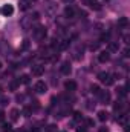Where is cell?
Returning a JSON list of instances; mask_svg holds the SVG:
<instances>
[{
  "label": "cell",
  "instance_id": "cell-25",
  "mask_svg": "<svg viewBox=\"0 0 130 132\" xmlns=\"http://www.w3.org/2000/svg\"><path fill=\"white\" fill-rule=\"evenodd\" d=\"M109 40H110V34L109 32H104L101 35V42H109Z\"/></svg>",
  "mask_w": 130,
  "mask_h": 132
},
{
  "label": "cell",
  "instance_id": "cell-23",
  "mask_svg": "<svg viewBox=\"0 0 130 132\" xmlns=\"http://www.w3.org/2000/svg\"><path fill=\"white\" fill-rule=\"evenodd\" d=\"M2 128H3V132H11V131H12V126H11L9 123H3V126H2Z\"/></svg>",
  "mask_w": 130,
  "mask_h": 132
},
{
  "label": "cell",
  "instance_id": "cell-2",
  "mask_svg": "<svg viewBox=\"0 0 130 132\" xmlns=\"http://www.w3.org/2000/svg\"><path fill=\"white\" fill-rule=\"evenodd\" d=\"M34 91H35L37 94H44V92L48 91V85H46L44 81H41V80H40V81H37V83H35Z\"/></svg>",
  "mask_w": 130,
  "mask_h": 132
},
{
  "label": "cell",
  "instance_id": "cell-30",
  "mask_svg": "<svg viewBox=\"0 0 130 132\" xmlns=\"http://www.w3.org/2000/svg\"><path fill=\"white\" fill-rule=\"evenodd\" d=\"M90 49H92V51L98 49V43H92V45H90Z\"/></svg>",
  "mask_w": 130,
  "mask_h": 132
},
{
  "label": "cell",
  "instance_id": "cell-12",
  "mask_svg": "<svg viewBox=\"0 0 130 132\" xmlns=\"http://www.w3.org/2000/svg\"><path fill=\"white\" fill-rule=\"evenodd\" d=\"M118 26L119 28H127L129 26V19L127 17H119L118 19Z\"/></svg>",
  "mask_w": 130,
  "mask_h": 132
},
{
  "label": "cell",
  "instance_id": "cell-16",
  "mask_svg": "<svg viewBox=\"0 0 130 132\" xmlns=\"http://www.w3.org/2000/svg\"><path fill=\"white\" fill-rule=\"evenodd\" d=\"M116 92H118V95H119V97H126V95H127V88L121 86V88H118V89H116Z\"/></svg>",
  "mask_w": 130,
  "mask_h": 132
},
{
  "label": "cell",
  "instance_id": "cell-28",
  "mask_svg": "<svg viewBox=\"0 0 130 132\" xmlns=\"http://www.w3.org/2000/svg\"><path fill=\"white\" fill-rule=\"evenodd\" d=\"M29 19H31V20H35V22H37V20L40 19V14H38V12H34V14L31 15V17H29Z\"/></svg>",
  "mask_w": 130,
  "mask_h": 132
},
{
  "label": "cell",
  "instance_id": "cell-36",
  "mask_svg": "<svg viewBox=\"0 0 130 132\" xmlns=\"http://www.w3.org/2000/svg\"><path fill=\"white\" fill-rule=\"evenodd\" d=\"M0 68H2V63H0Z\"/></svg>",
  "mask_w": 130,
  "mask_h": 132
},
{
  "label": "cell",
  "instance_id": "cell-18",
  "mask_svg": "<svg viewBox=\"0 0 130 132\" xmlns=\"http://www.w3.org/2000/svg\"><path fill=\"white\" fill-rule=\"evenodd\" d=\"M17 118H18V109H12V111H11V120L15 121Z\"/></svg>",
  "mask_w": 130,
  "mask_h": 132
},
{
  "label": "cell",
  "instance_id": "cell-24",
  "mask_svg": "<svg viewBox=\"0 0 130 132\" xmlns=\"http://www.w3.org/2000/svg\"><path fill=\"white\" fill-rule=\"evenodd\" d=\"M31 114H32V109L31 108H25L23 109V115L25 117H31Z\"/></svg>",
  "mask_w": 130,
  "mask_h": 132
},
{
  "label": "cell",
  "instance_id": "cell-20",
  "mask_svg": "<svg viewBox=\"0 0 130 132\" xmlns=\"http://www.w3.org/2000/svg\"><path fill=\"white\" fill-rule=\"evenodd\" d=\"M18 85H20V81H15V80H14V81L9 83V89H11V91H15V89L18 88Z\"/></svg>",
  "mask_w": 130,
  "mask_h": 132
},
{
  "label": "cell",
  "instance_id": "cell-13",
  "mask_svg": "<svg viewBox=\"0 0 130 132\" xmlns=\"http://www.w3.org/2000/svg\"><path fill=\"white\" fill-rule=\"evenodd\" d=\"M87 5H89L92 9H95V11H99V9H101V5L98 3L97 0H89V2H87Z\"/></svg>",
  "mask_w": 130,
  "mask_h": 132
},
{
  "label": "cell",
  "instance_id": "cell-17",
  "mask_svg": "<svg viewBox=\"0 0 130 132\" xmlns=\"http://www.w3.org/2000/svg\"><path fill=\"white\" fill-rule=\"evenodd\" d=\"M29 46H31V42H29L28 38H25V40H23V45H22V51H28Z\"/></svg>",
  "mask_w": 130,
  "mask_h": 132
},
{
  "label": "cell",
  "instance_id": "cell-15",
  "mask_svg": "<svg viewBox=\"0 0 130 132\" xmlns=\"http://www.w3.org/2000/svg\"><path fill=\"white\" fill-rule=\"evenodd\" d=\"M107 118H109V114H107L106 111H99V112H98V120H99V121H106Z\"/></svg>",
  "mask_w": 130,
  "mask_h": 132
},
{
  "label": "cell",
  "instance_id": "cell-10",
  "mask_svg": "<svg viewBox=\"0 0 130 132\" xmlns=\"http://www.w3.org/2000/svg\"><path fill=\"white\" fill-rule=\"evenodd\" d=\"M119 49V45L116 42H109V46H107V51L109 52H116Z\"/></svg>",
  "mask_w": 130,
  "mask_h": 132
},
{
  "label": "cell",
  "instance_id": "cell-34",
  "mask_svg": "<svg viewBox=\"0 0 130 132\" xmlns=\"http://www.w3.org/2000/svg\"><path fill=\"white\" fill-rule=\"evenodd\" d=\"M63 2H64V3H70V2H72V0H63Z\"/></svg>",
  "mask_w": 130,
  "mask_h": 132
},
{
  "label": "cell",
  "instance_id": "cell-33",
  "mask_svg": "<svg viewBox=\"0 0 130 132\" xmlns=\"http://www.w3.org/2000/svg\"><path fill=\"white\" fill-rule=\"evenodd\" d=\"M3 117H5V114H3V112L0 111V120H3Z\"/></svg>",
  "mask_w": 130,
  "mask_h": 132
},
{
  "label": "cell",
  "instance_id": "cell-1",
  "mask_svg": "<svg viewBox=\"0 0 130 132\" xmlns=\"http://www.w3.org/2000/svg\"><path fill=\"white\" fill-rule=\"evenodd\" d=\"M98 78H99V81H103L106 86H112V85L115 83V78H113L109 72H99V74H98Z\"/></svg>",
  "mask_w": 130,
  "mask_h": 132
},
{
  "label": "cell",
  "instance_id": "cell-3",
  "mask_svg": "<svg viewBox=\"0 0 130 132\" xmlns=\"http://www.w3.org/2000/svg\"><path fill=\"white\" fill-rule=\"evenodd\" d=\"M34 37H35L37 40H43V38L46 37V28H43V26H37V28L34 29Z\"/></svg>",
  "mask_w": 130,
  "mask_h": 132
},
{
  "label": "cell",
  "instance_id": "cell-14",
  "mask_svg": "<svg viewBox=\"0 0 130 132\" xmlns=\"http://www.w3.org/2000/svg\"><path fill=\"white\" fill-rule=\"evenodd\" d=\"M64 15L66 17H69V19L73 17V15H75V9H73L72 6H67V8L64 9Z\"/></svg>",
  "mask_w": 130,
  "mask_h": 132
},
{
  "label": "cell",
  "instance_id": "cell-32",
  "mask_svg": "<svg viewBox=\"0 0 130 132\" xmlns=\"http://www.w3.org/2000/svg\"><path fill=\"white\" fill-rule=\"evenodd\" d=\"M98 132H109V129H107V128H99Z\"/></svg>",
  "mask_w": 130,
  "mask_h": 132
},
{
  "label": "cell",
  "instance_id": "cell-19",
  "mask_svg": "<svg viewBox=\"0 0 130 132\" xmlns=\"http://www.w3.org/2000/svg\"><path fill=\"white\" fill-rule=\"evenodd\" d=\"M29 80H31V77L28 75V74H25V75H22V80H18L20 83H25V85H28L29 83Z\"/></svg>",
  "mask_w": 130,
  "mask_h": 132
},
{
  "label": "cell",
  "instance_id": "cell-22",
  "mask_svg": "<svg viewBox=\"0 0 130 132\" xmlns=\"http://www.w3.org/2000/svg\"><path fill=\"white\" fill-rule=\"evenodd\" d=\"M90 91H92V94H95V95H98V94L101 92V91H99V86H98V85H92V86H90Z\"/></svg>",
  "mask_w": 130,
  "mask_h": 132
},
{
  "label": "cell",
  "instance_id": "cell-35",
  "mask_svg": "<svg viewBox=\"0 0 130 132\" xmlns=\"http://www.w3.org/2000/svg\"><path fill=\"white\" fill-rule=\"evenodd\" d=\"M83 2H86V3H87V2H89V0H83Z\"/></svg>",
  "mask_w": 130,
  "mask_h": 132
},
{
  "label": "cell",
  "instance_id": "cell-27",
  "mask_svg": "<svg viewBox=\"0 0 130 132\" xmlns=\"http://www.w3.org/2000/svg\"><path fill=\"white\" fill-rule=\"evenodd\" d=\"M46 131L48 132H57V126H55V125H49Z\"/></svg>",
  "mask_w": 130,
  "mask_h": 132
},
{
  "label": "cell",
  "instance_id": "cell-6",
  "mask_svg": "<svg viewBox=\"0 0 130 132\" xmlns=\"http://www.w3.org/2000/svg\"><path fill=\"white\" fill-rule=\"evenodd\" d=\"M43 72H44V66H41V65H34L32 66V75L40 77V75H43Z\"/></svg>",
  "mask_w": 130,
  "mask_h": 132
},
{
  "label": "cell",
  "instance_id": "cell-5",
  "mask_svg": "<svg viewBox=\"0 0 130 132\" xmlns=\"http://www.w3.org/2000/svg\"><path fill=\"white\" fill-rule=\"evenodd\" d=\"M2 14H3V15H6V17L12 15V14H14V8H12V5H9V3L3 5V8H2Z\"/></svg>",
  "mask_w": 130,
  "mask_h": 132
},
{
  "label": "cell",
  "instance_id": "cell-29",
  "mask_svg": "<svg viewBox=\"0 0 130 132\" xmlns=\"http://www.w3.org/2000/svg\"><path fill=\"white\" fill-rule=\"evenodd\" d=\"M77 132H87V128L86 126H78L77 128Z\"/></svg>",
  "mask_w": 130,
  "mask_h": 132
},
{
  "label": "cell",
  "instance_id": "cell-9",
  "mask_svg": "<svg viewBox=\"0 0 130 132\" xmlns=\"http://www.w3.org/2000/svg\"><path fill=\"white\" fill-rule=\"evenodd\" d=\"M18 8H20V11H28L31 8V2L29 0H20L18 2Z\"/></svg>",
  "mask_w": 130,
  "mask_h": 132
},
{
  "label": "cell",
  "instance_id": "cell-31",
  "mask_svg": "<svg viewBox=\"0 0 130 132\" xmlns=\"http://www.w3.org/2000/svg\"><path fill=\"white\" fill-rule=\"evenodd\" d=\"M123 55H124V57H129V48H126V49L123 51Z\"/></svg>",
  "mask_w": 130,
  "mask_h": 132
},
{
  "label": "cell",
  "instance_id": "cell-11",
  "mask_svg": "<svg viewBox=\"0 0 130 132\" xmlns=\"http://www.w3.org/2000/svg\"><path fill=\"white\" fill-rule=\"evenodd\" d=\"M64 88L67 89V91H70V92H72V91H75V89H77V83H75V81H72V80H67V81L64 83Z\"/></svg>",
  "mask_w": 130,
  "mask_h": 132
},
{
  "label": "cell",
  "instance_id": "cell-7",
  "mask_svg": "<svg viewBox=\"0 0 130 132\" xmlns=\"http://www.w3.org/2000/svg\"><path fill=\"white\" fill-rule=\"evenodd\" d=\"M60 71H61V74L69 75V74H70V71H72L70 63H69V62H63V63H61V68H60Z\"/></svg>",
  "mask_w": 130,
  "mask_h": 132
},
{
  "label": "cell",
  "instance_id": "cell-8",
  "mask_svg": "<svg viewBox=\"0 0 130 132\" xmlns=\"http://www.w3.org/2000/svg\"><path fill=\"white\" fill-rule=\"evenodd\" d=\"M109 59H110V52H109V51H103V52L98 55V60H99L101 63H106V62H109Z\"/></svg>",
  "mask_w": 130,
  "mask_h": 132
},
{
  "label": "cell",
  "instance_id": "cell-4",
  "mask_svg": "<svg viewBox=\"0 0 130 132\" xmlns=\"http://www.w3.org/2000/svg\"><path fill=\"white\" fill-rule=\"evenodd\" d=\"M98 95H99V101H101L103 104H107V103L110 101V92H109V91H101Z\"/></svg>",
  "mask_w": 130,
  "mask_h": 132
},
{
  "label": "cell",
  "instance_id": "cell-21",
  "mask_svg": "<svg viewBox=\"0 0 130 132\" xmlns=\"http://www.w3.org/2000/svg\"><path fill=\"white\" fill-rule=\"evenodd\" d=\"M121 109H123V103H121V101H116V103L113 104V111H115V112H119Z\"/></svg>",
  "mask_w": 130,
  "mask_h": 132
},
{
  "label": "cell",
  "instance_id": "cell-26",
  "mask_svg": "<svg viewBox=\"0 0 130 132\" xmlns=\"http://www.w3.org/2000/svg\"><path fill=\"white\" fill-rule=\"evenodd\" d=\"M73 120L75 121H80V120H83V115L80 112H73Z\"/></svg>",
  "mask_w": 130,
  "mask_h": 132
}]
</instances>
